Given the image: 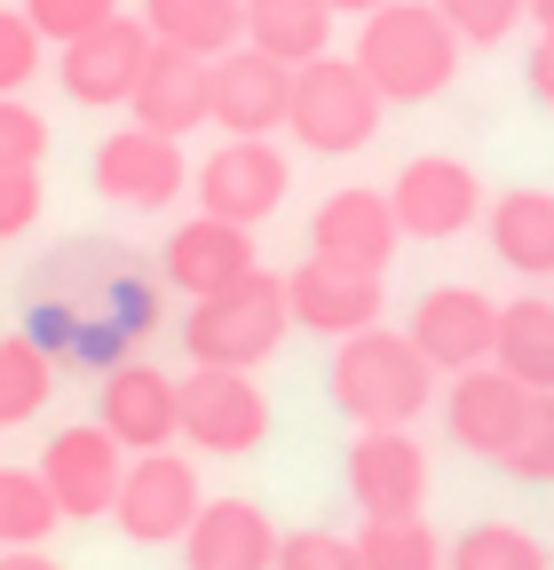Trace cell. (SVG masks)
<instances>
[{
    "label": "cell",
    "instance_id": "cell-1",
    "mask_svg": "<svg viewBox=\"0 0 554 570\" xmlns=\"http://www.w3.org/2000/svg\"><path fill=\"white\" fill-rule=\"evenodd\" d=\"M325 396L340 404V420H357V428H412L436 404V365L412 348V333L373 325V333L333 341Z\"/></svg>",
    "mask_w": 554,
    "mask_h": 570
},
{
    "label": "cell",
    "instance_id": "cell-2",
    "mask_svg": "<svg viewBox=\"0 0 554 570\" xmlns=\"http://www.w3.org/2000/svg\"><path fill=\"white\" fill-rule=\"evenodd\" d=\"M459 40L452 24L428 9V0H388V9H373L357 24V71L373 80L380 104H436L452 80H459Z\"/></svg>",
    "mask_w": 554,
    "mask_h": 570
},
{
    "label": "cell",
    "instance_id": "cell-3",
    "mask_svg": "<svg viewBox=\"0 0 554 570\" xmlns=\"http://www.w3.org/2000/svg\"><path fill=\"white\" fill-rule=\"evenodd\" d=\"M294 333V309H286V277H238L230 294H206L190 302L182 317V356L190 365H215V373H254L277 356V341Z\"/></svg>",
    "mask_w": 554,
    "mask_h": 570
},
{
    "label": "cell",
    "instance_id": "cell-4",
    "mask_svg": "<svg viewBox=\"0 0 554 570\" xmlns=\"http://www.w3.org/2000/svg\"><path fill=\"white\" fill-rule=\"evenodd\" d=\"M380 111L388 104L373 96V80L349 56H317V63L294 71L286 135L301 142V151H317V159H349V151H365V142L380 135Z\"/></svg>",
    "mask_w": 554,
    "mask_h": 570
},
{
    "label": "cell",
    "instance_id": "cell-5",
    "mask_svg": "<svg viewBox=\"0 0 554 570\" xmlns=\"http://www.w3.org/2000/svg\"><path fill=\"white\" fill-rule=\"evenodd\" d=\"M190 190H198V214L215 223H238V230H261L294 190V167L269 135H222L215 151L190 167Z\"/></svg>",
    "mask_w": 554,
    "mask_h": 570
},
{
    "label": "cell",
    "instance_id": "cell-6",
    "mask_svg": "<svg viewBox=\"0 0 554 570\" xmlns=\"http://www.w3.org/2000/svg\"><path fill=\"white\" fill-rule=\"evenodd\" d=\"M388 214H396V230L404 238H421V246H444L459 230L483 223V183L467 159L452 151H421V159H404V175L388 183Z\"/></svg>",
    "mask_w": 554,
    "mask_h": 570
},
{
    "label": "cell",
    "instance_id": "cell-7",
    "mask_svg": "<svg viewBox=\"0 0 554 570\" xmlns=\"http://www.w3.org/2000/svg\"><path fill=\"white\" fill-rule=\"evenodd\" d=\"M198 508H206V491H198V468L182 452H135L119 475V499H111V515L135 547H182Z\"/></svg>",
    "mask_w": 554,
    "mask_h": 570
},
{
    "label": "cell",
    "instance_id": "cell-8",
    "mask_svg": "<svg viewBox=\"0 0 554 570\" xmlns=\"http://www.w3.org/2000/svg\"><path fill=\"white\" fill-rule=\"evenodd\" d=\"M269 436V396L254 389V373H215L190 365L182 373V444L215 452V460H246Z\"/></svg>",
    "mask_w": 554,
    "mask_h": 570
},
{
    "label": "cell",
    "instance_id": "cell-9",
    "mask_svg": "<svg viewBox=\"0 0 554 570\" xmlns=\"http://www.w3.org/2000/svg\"><path fill=\"white\" fill-rule=\"evenodd\" d=\"M144 63H151L144 17H111V24H96V32L56 48V80H63V96H72L80 111H119L135 96V80H144Z\"/></svg>",
    "mask_w": 554,
    "mask_h": 570
},
{
    "label": "cell",
    "instance_id": "cell-10",
    "mask_svg": "<svg viewBox=\"0 0 554 570\" xmlns=\"http://www.w3.org/2000/svg\"><path fill=\"white\" fill-rule=\"evenodd\" d=\"M88 175H96V190H103L111 206H127V214H159V206H175L182 183H190L182 142H175V135H151V127L103 135L96 159H88Z\"/></svg>",
    "mask_w": 554,
    "mask_h": 570
},
{
    "label": "cell",
    "instance_id": "cell-11",
    "mask_svg": "<svg viewBox=\"0 0 554 570\" xmlns=\"http://www.w3.org/2000/svg\"><path fill=\"white\" fill-rule=\"evenodd\" d=\"M96 428L119 452H167L182 436V381L127 356V365H111L103 389H96Z\"/></svg>",
    "mask_w": 554,
    "mask_h": 570
},
{
    "label": "cell",
    "instance_id": "cell-12",
    "mask_svg": "<svg viewBox=\"0 0 554 570\" xmlns=\"http://www.w3.org/2000/svg\"><path fill=\"white\" fill-rule=\"evenodd\" d=\"M412 348L428 356L436 373H475L492 365V341H499V302L475 294V285H428L412 302Z\"/></svg>",
    "mask_w": 554,
    "mask_h": 570
},
{
    "label": "cell",
    "instance_id": "cell-13",
    "mask_svg": "<svg viewBox=\"0 0 554 570\" xmlns=\"http://www.w3.org/2000/svg\"><path fill=\"white\" fill-rule=\"evenodd\" d=\"M340 475H349L357 515H421L428 508V452L412 428H357Z\"/></svg>",
    "mask_w": 554,
    "mask_h": 570
},
{
    "label": "cell",
    "instance_id": "cell-14",
    "mask_svg": "<svg viewBox=\"0 0 554 570\" xmlns=\"http://www.w3.org/2000/svg\"><path fill=\"white\" fill-rule=\"evenodd\" d=\"M286 104H294V71L261 56V48H230L206 63V119L222 135H277L286 127Z\"/></svg>",
    "mask_w": 554,
    "mask_h": 570
},
{
    "label": "cell",
    "instance_id": "cell-15",
    "mask_svg": "<svg viewBox=\"0 0 554 570\" xmlns=\"http://www.w3.org/2000/svg\"><path fill=\"white\" fill-rule=\"evenodd\" d=\"M119 475H127V460H119V444L103 436L96 420H88V428H56L48 452H40V483H48V499H56L63 523H96V515H111Z\"/></svg>",
    "mask_w": 554,
    "mask_h": 570
},
{
    "label": "cell",
    "instance_id": "cell-16",
    "mask_svg": "<svg viewBox=\"0 0 554 570\" xmlns=\"http://www.w3.org/2000/svg\"><path fill=\"white\" fill-rule=\"evenodd\" d=\"M396 246H404V230H396V214H388V190L349 183V190H333V198L309 214V254H317V262H340V269H373V277H388Z\"/></svg>",
    "mask_w": 554,
    "mask_h": 570
},
{
    "label": "cell",
    "instance_id": "cell-17",
    "mask_svg": "<svg viewBox=\"0 0 554 570\" xmlns=\"http://www.w3.org/2000/svg\"><path fill=\"white\" fill-rule=\"evenodd\" d=\"M159 269H167V285H175V294L206 302V294H230L238 277H254V269H261V254H254V230L215 223V214H190L182 230H167Z\"/></svg>",
    "mask_w": 554,
    "mask_h": 570
},
{
    "label": "cell",
    "instance_id": "cell-18",
    "mask_svg": "<svg viewBox=\"0 0 554 570\" xmlns=\"http://www.w3.org/2000/svg\"><path fill=\"white\" fill-rule=\"evenodd\" d=\"M286 309L294 325H309L317 341H349V333H373L380 325V277L373 269H340V262H301L286 277Z\"/></svg>",
    "mask_w": 554,
    "mask_h": 570
},
{
    "label": "cell",
    "instance_id": "cell-19",
    "mask_svg": "<svg viewBox=\"0 0 554 570\" xmlns=\"http://www.w3.org/2000/svg\"><path fill=\"white\" fill-rule=\"evenodd\" d=\"M523 412H531V389H523V381H507L499 365L452 373V389H444V428H452V444H459V452H475V460H507Z\"/></svg>",
    "mask_w": 554,
    "mask_h": 570
},
{
    "label": "cell",
    "instance_id": "cell-20",
    "mask_svg": "<svg viewBox=\"0 0 554 570\" xmlns=\"http://www.w3.org/2000/svg\"><path fill=\"white\" fill-rule=\"evenodd\" d=\"M277 539L254 499H206L182 531V570H277Z\"/></svg>",
    "mask_w": 554,
    "mask_h": 570
},
{
    "label": "cell",
    "instance_id": "cell-21",
    "mask_svg": "<svg viewBox=\"0 0 554 570\" xmlns=\"http://www.w3.org/2000/svg\"><path fill=\"white\" fill-rule=\"evenodd\" d=\"M127 111H135V127H151V135H175V142H182L190 127H206V63L151 40V63H144V80H135Z\"/></svg>",
    "mask_w": 554,
    "mask_h": 570
},
{
    "label": "cell",
    "instance_id": "cell-22",
    "mask_svg": "<svg viewBox=\"0 0 554 570\" xmlns=\"http://www.w3.org/2000/svg\"><path fill=\"white\" fill-rule=\"evenodd\" d=\"M483 238L515 277H554V190H538V183L499 190L483 206Z\"/></svg>",
    "mask_w": 554,
    "mask_h": 570
},
{
    "label": "cell",
    "instance_id": "cell-23",
    "mask_svg": "<svg viewBox=\"0 0 554 570\" xmlns=\"http://www.w3.org/2000/svg\"><path fill=\"white\" fill-rule=\"evenodd\" d=\"M144 32L159 48H182L198 63H215L246 40V0H144Z\"/></svg>",
    "mask_w": 554,
    "mask_h": 570
},
{
    "label": "cell",
    "instance_id": "cell-24",
    "mask_svg": "<svg viewBox=\"0 0 554 570\" xmlns=\"http://www.w3.org/2000/svg\"><path fill=\"white\" fill-rule=\"evenodd\" d=\"M246 48L301 71V63L333 56V9L325 0H246Z\"/></svg>",
    "mask_w": 554,
    "mask_h": 570
},
{
    "label": "cell",
    "instance_id": "cell-25",
    "mask_svg": "<svg viewBox=\"0 0 554 570\" xmlns=\"http://www.w3.org/2000/svg\"><path fill=\"white\" fill-rule=\"evenodd\" d=\"M492 365H499L507 381H523L531 396H554V302H546V294L499 302V341H492Z\"/></svg>",
    "mask_w": 554,
    "mask_h": 570
},
{
    "label": "cell",
    "instance_id": "cell-26",
    "mask_svg": "<svg viewBox=\"0 0 554 570\" xmlns=\"http://www.w3.org/2000/svg\"><path fill=\"white\" fill-rule=\"evenodd\" d=\"M357 562L365 570H444V539L428 515H365L357 523Z\"/></svg>",
    "mask_w": 554,
    "mask_h": 570
},
{
    "label": "cell",
    "instance_id": "cell-27",
    "mask_svg": "<svg viewBox=\"0 0 554 570\" xmlns=\"http://www.w3.org/2000/svg\"><path fill=\"white\" fill-rule=\"evenodd\" d=\"M48 389H56V356L32 333H0V428L40 420Z\"/></svg>",
    "mask_w": 554,
    "mask_h": 570
},
{
    "label": "cell",
    "instance_id": "cell-28",
    "mask_svg": "<svg viewBox=\"0 0 554 570\" xmlns=\"http://www.w3.org/2000/svg\"><path fill=\"white\" fill-rule=\"evenodd\" d=\"M444 570H554V554L523 523H475L444 547Z\"/></svg>",
    "mask_w": 554,
    "mask_h": 570
},
{
    "label": "cell",
    "instance_id": "cell-29",
    "mask_svg": "<svg viewBox=\"0 0 554 570\" xmlns=\"http://www.w3.org/2000/svg\"><path fill=\"white\" fill-rule=\"evenodd\" d=\"M56 523L63 515H56L40 468H0V547H48Z\"/></svg>",
    "mask_w": 554,
    "mask_h": 570
},
{
    "label": "cell",
    "instance_id": "cell-30",
    "mask_svg": "<svg viewBox=\"0 0 554 570\" xmlns=\"http://www.w3.org/2000/svg\"><path fill=\"white\" fill-rule=\"evenodd\" d=\"M428 9L452 24L459 48H499V40L523 24V0H428Z\"/></svg>",
    "mask_w": 554,
    "mask_h": 570
},
{
    "label": "cell",
    "instance_id": "cell-31",
    "mask_svg": "<svg viewBox=\"0 0 554 570\" xmlns=\"http://www.w3.org/2000/svg\"><path fill=\"white\" fill-rule=\"evenodd\" d=\"M515 483H554V396H531L523 428H515V444L499 460Z\"/></svg>",
    "mask_w": 554,
    "mask_h": 570
},
{
    "label": "cell",
    "instance_id": "cell-32",
    "mask_svg": "<svg viewBox=\"0 0 554 570\" xmlns=\"http://www.w3.org/2000/svg\"><path fill=\"white\" fill-rule=\"evenodd\" d=\"M40 32H32V17L24 9H0V96H24L32 80H40Z\"/></svg>",
    "mask_w": 554,
    "mask_h": 570
},
{
    "label": "cell",
    "instance_id": "cell-33",
    "mask_svg": "<svg viewBox=\"0 0 554 570\" xmlns=\"http://www.w3.org/2000/svg\"><path fill=\"white\" fill-rule=\"evenodd\" d=\"M24 17H32V32L40 40H80V32H96V24H111L119 17V0H24Z\"/></svg>",
    "mask_w": 554,
    "mask_h": 570
},
{
    "label": "cell",
    "instance_id": "cell-34",
    "mask_svg": "<svg viewBox=\"0 0 554 570\" xmlns=\"http://www.w3.org/2000/svg\"><path fill=\"white\" fill-rule=\"evenodd\" d=\"M48 159V119L24 96H0V167H40Z\"/></svg>",
    "mask_w": 554,
    "mask_h": 570
},
{
    "label": "cell",
    "instance_id": "cell-35",
    "mask_svg": "<svg viewBox=\"0 0 554 570\" xmlns=\"http://www.w3.org/2000/svg\"><path fill=\"white\" fill-rule=\"evenodd\" d=\"M277 570H365V562H357V539H340V531H286Z\"/></svg>",
    "mask_w": 554,
    "mask_h": 570
},
{
    "label": "cell",
    "instance_id": "cell-36",
    "mask_svg": "<svg viewBox=\"0 0 554 570\" xmlns=\"http://www.w3.org/2000/svg\"><path fill=\"white\" fill-rule=\"evenodd\" d=\"M40 206H48L40 167H0V238H24L40 223Z\"/></svg>",
    "mask_w": 554,
    "mask_h": 570
},
{
    "label": "cell",
    "instance_id": "cell-37",
    "mask_svg": "<svg viewBox=\"0 0 554 570\" xmlns=\"http://www.w3.org/2000/svg\"><path fill=\"white\" fill-rule=\"evenodd\" d=\"M523 88L554 111V32H538V40H531V56H523Z\"/></svg>",
    "mask_w": 554,
    "mask_h": 570
},
{
    "label": "cell",
    "instance_id": "cell-38",
    "mask_svg": "<svg viewBox=\"0 0 554 570\" xmlns=\"http://www.w3.org/2000/svg\"><path fill=\"white\" fill-rule=\"evenodd\" d=\"M0 570H63V562L40 554V547H0Z\"/></svg>",
    "mask_w": 554,
    "mask_h": 570
},
{
    "label": "cell",
    "instance_id": "cell-39",
    "mask_svg": "<svg viewBox=\"0 0 554 570\" xmlns=\"http://www.w3.org/2000/svg\"><path fill=\"white\" fill-rule=\"evenodd\" d=\"M333 17H373V9H388V0H325Z\"/></svg>",
    "mask_w": 554,
    "mask_h": 570
},
{
    "label": "cell",
    "instance_id": "cell-40",
    "mask_svg": "<svg viewBox=\"0 0 554 570\" xmlns=\"http://www.w3.org/2000/svg\"><path fill=\"white\" fill-rule=\"evenodd\" d=\"M523 17H531L538 32H554V0H523Z\"/></svg>",
    "mask_w": 554,
    "mask_h": 570
}]
</instances>
